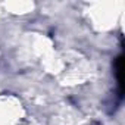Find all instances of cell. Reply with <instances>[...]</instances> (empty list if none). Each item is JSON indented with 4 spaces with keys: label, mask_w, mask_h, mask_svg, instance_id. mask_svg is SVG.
I'll list each match as a JSON object with an SVG mask.
<instances>
[{
    "label": "cell",
    "mask_w": 125,
    "mask_h": 125,
    "mask_svg": "<svg viewBox=\"0 0 125 125\" xmlns=\"http://www.w3.org/2000/svg\"><path fill=\"white\" fill-rule=\"evenodd\" d=\"M122 71H124V57H122V56H118V57H116V60H115V74H116L118 87H119V99H122V93H124Z\"/></svg>",
    "instance_id": "6da1fadb"
}]
</instances>
